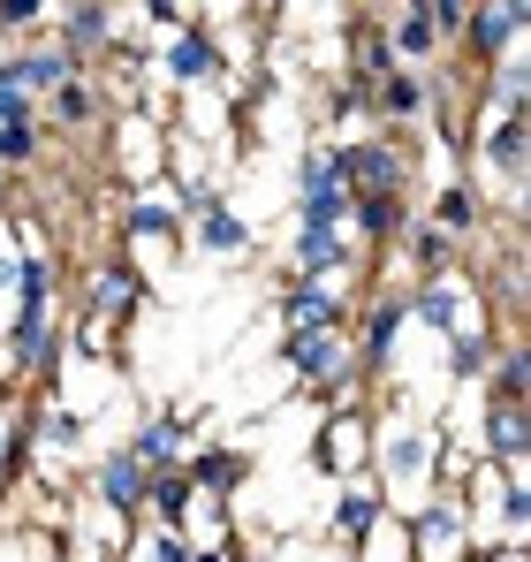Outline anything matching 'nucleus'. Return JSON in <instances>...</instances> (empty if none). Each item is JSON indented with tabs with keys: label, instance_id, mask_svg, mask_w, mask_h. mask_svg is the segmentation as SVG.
I'll list each match as a JSON object with an SVG mask.
<instances>
[{
	"label": "nucleus",
	"instance_id": "11",
	"mask_svg": "<svg viewBox=\"0 0 531 562\" xmlns=\"http://www.w3.org/2000/svg\"><path fill=\"white\" fill-rule=\"evenodd\" d=\"M524 15H531L524 0H471V15H463V38H455V46H463L478 69H494L501 54H517V46H524Z\"/></svg>",
	"mask_w": 531,
	"mask_h": 562
},
{
	"label": "nucleus",
	"instance_id": "10",
	"mask_svg": "<svg viewBox=\"0 0 531 562\" xmlns=\"http://www.w3.org/2000/svg\"><path fill=\"white\" fill-rule=\"evenodd\" d=\"M524 137H531V114H524V106H501V114L471 137V160L501 176L509 205H524Z\"/></svg>",
	"mask_w": 531,
	"mask_h": 562
},
{
	"label": "nucleus",
	"instance_id": "33",
	"mask_svg": "<svg viewBox=\"0 0 531 562\" xmlns=\"http://www.w3.org/2000/svg\"><path fill=\"white\" fill-rule=\"evenodd\" d=\"M46 114H54L61 130H84L91 114H99V85H84V69H77L61 92H46Z\"/></svg>",
	"mask_w": 531,
	"mask_h": 562
},
{
	"label": "nucleus",
	"instance_id": "34",
	"mask_svg": "<svg viewBox=\"0 0 531 562\" xmlns=\"http://www.w3.org/2000/svg\"><path fill=\"white\" fill-rule=\"evenodd\" d=\"M494 366V335L471 327V335H448V380H486Z\"/></svg>",
	"mask_w": 531,
	"mask_h": 562
},
{
	"label": "nucleus",
	"instance_id": "9",
	"mask_svg": "<svg viewBox=\"0 0 531 562\" xmlns=\"http://www.w3.org/2000/svg\"><path fill=\"white\" fill-rule=\"evenodd\" d=\"M289 267L296 274H364V244H350V228L335 221H289Z\"/></svg>",
	"mask_w": 531,
	"mask_h": 562
},
{
	"label": "nucleus",
	"instance_id": "41",
	"mask_svg": "<svg viewBox=\"0 0 531 562\" xmlns=\"http://www.w3.org/2000/svg\"><path fill=\"white\" fill-rule=\"evenodd\" d=\"M0 198H8V168H0Z\"/></svg>",
	"mask_w": 531,
	"mask_h": 562
},
{
	"label": "nucleus",
	"instance_id": "27",
	"mask_svg": "<svg viewBox=\"0 0 531 562\" xmlns=\"http://www.w3.org/2000/svg\"><path fill=\"white\" fill-rule=\"evenodd\" d=\"M433 228H448L455 244L463 236H478V221H486V190H471V183H433V213H426Z\"/></svg>",
	"mask_w": 531,
	"mask_h": 562
},
{
	"label": "nucleus",
	"instance_id": "6",
	"mask_svg": "<svg viewBox=\"0 0 531 562\" xmlns=\"http://www.w3.org/2000/svg\"><path fill=\"white\" fill-rule=\"evenodd\" d=\"M335 168H342L350 198H403L410 190V145H395V137H350V145H335Z\"/></svg>",
	"mask_w": 531,
	"mask_h": 562
},
{
	"label": "nucleus",
	"instance_id": "37",
	"mask_svg": "<svg viewBox=\"0 0 531 562\" xmlns=\"http://www.w3.org/2000/svg\"><path fill=\"white\" fill-rule=\"evenodd\" d=\"M46 15H54V0H0V31L8 38H31Z\"/></svg>",
	"mask_w": 531,
	"mask_h": 562
},
{
	"label": "nucleus",
	"instance_id": "38",
	"mask_svg": "<svg viewBox=\"0 0 531 562\" xmlns=\"http://www.w3.org/2000/svg\"><path fill=\"white\" fill-rule=\"evenodd\" d=\"M418 15L433 23V38H448V46H455V38H463V15H471V0H426Z\"/></svg>",
	"mask_w": 531,
	"mask_h": 562
},
{
	"label": "nucleus",
	"instance_id": "32",
	"mask_svg": "<svg viewBox=\"0 0 531 562\" xmlns=\"http://www.w3.org/2000/svg\"><path fill=\"white\" fill-rule=\"evenodd\" d=\"M387 54H395V61H410V69H426V61L441 54V38H433V23H426L418 8H403V15L387 23Z\"/></svg>",
	"mask_w": 531,
	"mask_h": 562
},
{
	"label": "nucleus",
	"instance_id": "40",
	"mask_svg": "<svg viewBox=\"0 0 531 562\" xmlns=\"http://www.w3.org/2000/svg\"><path fill=\"white\" fill-rule=\"evenodd\" d=\"M182 8H205V15H221V8H236V0H182Z\"/></svg>",
	"mask_w": 531,
	"mask_h": 562
},
{
	"label": "nucleus",
	"instance_id": "23",
	"mask_svg": "<svg viewBox=\"0 0 531 562\" xmlns=\"http://www.w3.org/2000/svg\"><path fill=\"white\" fill-rule=\"evenodd\" d=\"M524 449H531L524 403H486V418H478V457H486V464H524Z\"/></svg>",
	"mask_w": 531,
	"mask_h": 562
},
{
	"label": "nucleus",
	"instance_id": "16",
	"mask_svg": "<svg viewBox=\"0 0 531 562\" xmlns=\"http://www.w3.org/2000/svg\"><path fill=\"white\" fill-rule=\"evenodd\" d=\"M84 312L106 319V327H129V319L145 312V274H137L129 259H99V274H91V289H84Z\"/></svg>",
	"mask_w": 531,
	"mask_h": 562
},
{
	"label": "nucleus",
	"instance_id": "15",
	"mask_svg": "<svg viewBox=\"0 0 531 562\" xmlns=\"http://www.w3.org/2000/svg\"><path fill=\"white\" fill-rule=\"evenodd\" d=\"M182 471H190V486H197V494L236 502V494L251 486V449H228V441H190Z\"/></svg>",
	"mask_w": 531,
	"mask_h": 562
},
{
	"label": "nucleus",
	"instance_id": "19",
	"mask_svg": "<svg viewBox=\"0 0 531 562\" xmlns=\"http://www.w3.org/2000/svg\"><path fill=\"white\" fill-rule=\"evenodd\" d=\"M182 236H190V244H197L205 259H228V267H236V259H251V244H259V228H251V221H244V213H236L228 198H221L213 213L182 221Z\"/></svg>",
	"mask_w": 531,
	"mask_h": 562
},
{
	"label": "nucleus",
	"instance_id": "39",
	"mask_svg": "<svg viewBox=\"0 0 531 562\" xmlns=\"http://www.w3.org/2000/svg\"><path fill=\"white\" fill-rule=\"evenodd\" d=\"M137 8H145V23H152V31H176L182 15H190L182 0H137Z\"/></svg>",
	"mask_w": 531,
	"mask_h": 562
},
{
	"label": "nucleus",
	"instance_id": "29",
	"mask_svg": "<svg viewBox=\"0 0 531 562\" xmlns=\"http://www.w3.org/2000/svg\"><path fill=\"white\" fill-rule=\"evenodd\" d=\"M403 221H410L403 198H350V221H342V228H357V244H395Z\"/></svg>",
	"mask_w": 531,
	"mask_h": 562
},
{
	"label": "nucleus",
	"instance_id": "13",
	"mask_svg": "<svg viewBox=\"0 0 531 562\" xmlns=\"http://www.w3.org/2000/svg\"><path fill=\"white\" fill-rule=\"evenodd\" d=\"M319 471H327V479L372 471V411H364V403L327 411V426H319Z\"/></svg>",
	"mask_w": 531,
	"mask_h": 562
},
{
	"label": "nucleus",
	"instance_id": "26",
	"mask_svg": "<svg viewBox=\"0 0 531 562\" xmlns=\"http://www.w3.org/2000/svg\"><path fill=\"white\" fill-rule=\"evenodd\" d=\"M8 61H15L23 92L38 99V106H46V92H61V85H69L77 69H84V61H77L69 46H54V38H46V46H23V54H8Z\"/></svg>",
	"mask_w": 531,
	"mask_h": 562
},
{
	"label": "nucleus",
	"instance_id": "17",
	"mask_svg": "<svg viewBox=\"0 0 531 562\" xmlns=\"http://www.w3.org/2000/svg\"><path fill=\"white\" fill-rule=\"evenodd\" d=\"M190 441H197V418H190V411H152V418H137V434H129V449H137V464H145V471L182 464Z\"/></svg>",
	"mask_w": 531,
	"mask_h": 562
},
{
	"label": "nucleus",
	"instance_id": "28",
	"mask_svg": "<svg viewBox=\"0 0 531 562\" xmlns=\"http://www.w3.org/2000/svg\"><path fill=\"white\" fill-rule=\"evenodd\" d=\"M350 555L357 562H410V517H403V509H380L350 540Z\"/></svg>",
	"mask_w": 531,
	"mask_h": 562
},
{
	"label": "nucleus",
	"instance_id": "24",
	"mask_svg": "<svg viewBox=\"0 0 531 562\" xmlns=\"http://www.w3.org/2000/svg\"><path fill=\"white\" fill-rule=\"evenodd\" d=\"M145 517H152V525L190 532V517H197V486H190V471H182V464L145 471Z\"/></svg>",
	"mask_w": 531,
	"mask_h": 562
},
{
	"label": "nucleus",
	"instance_id": "12",
	"mask_svg": "<svg viewBox=\"0 0 531 562\" xmlns=\"http://www.w3.org/2000/svg\"><path fill=\"white\" fill-rule=\"evenodd\" d=\"M350 274H289V289L273 296L281 327H335V319H350Z\"/></svg>",
	"mask_w": 531,
	"mask_h": 562
},
{
	"label": "nucleus",
	"instance_id": "3",
	"mask_svg": "<svg viewBox=\"0 0 531 562\" xmlns=\"http://www.w3.org/2000/svg\"><path fill=\"white\" fill-rule=\"evenodd\" d=\"M410 517V562H463L478 555V525H471V509H463V494L455 486H433L418 509H403Z\"/></svg>",
	"mask_w": 531,
	"mask_h": 562
},
{
	"label": "nucleus",
	"instance_id": "7",
	"mask_svg": "<svg viewBox=\"0 0 531 562\" xmlns=\"http://www.w3.org/2000/svg\"><path fill=\"white\" fill-rule=\"evenodd\" d=\"M410 335V296L403 289H372L357 304V366L364 373H395V350Z\"/></svg>",
	"mask_w": 531,
	"mask_h": 562
},
{
	"label": "nucleus",
	"instance_id": "31",
	"mask_svg": "<svg viewBox=\"0 0 531 562\" xmlns=\"http://www.w3.org/2000/svg\"><path fill=\"white\" fill-rule=\"evenodd\" d=\"M478 387H486V403H524V387H531V350H524V342H501Z\"/></svg>",
	"mask_w": 531,
	"mask_h": 562
},
{
	"label": "nucleus",
	"instance_id": "20",
	"mask_svg": "<svg viewBox=\"0 0 531 562\" xmlns=\"http://www.w3.org/2000/svg\"><path fill=\"white\" fill-rule=\"evenodd\" d=\"M54 46H69L77 61L114 46V0H61V23H54Z\"/></svg>",
	"mask_w": 531,
	"mask_h": 562
},
{
	"label": "nucleus",
	"instance_id": "30",
	"mask_svg": "<svg viewBox=\"0 0 531 562\" xmlns=\"http://www.w3.org/2000/svg\"><path fill=\"white\" fill-rule=\"evenodd\" d=\"M455 251H463V244H455L448 228H433V221H418V213L403 221V259H410L418 274H441V267H455Z\"/></svg>",
	"mask_w": 531,
	"mask_h": 562
},
{
	"label": "nucleus",
	"instance_id": "42",
	"mask_svg": "<svg viewBox=\"0 0 531 562\" xmlns=\"http://www.w3.org/2000/svg\"><path fill=\"white\" fill-rule=\"evenodd\" d=\"M403 8H426V0H403Z\"/></svg>",
	"mask_w": 531,
	"mask_h": 562
},
{
	"label": "nucleus",
	"instance_id": "8",
	"mask_svg": "<svg viewBox=\"0 0 531 562\" xmlns=\"http://www.w3.org/2000/svg\"><path fill=\"white\" fill-rule=\"evenodd\" d=\"M289 221H350V190H342V168H335V145H304L296 153V205Z\"/></svg>",
	"mask_w": 531,
	"mask_h": 562
},
{
	"label": "nucleus",
	"instance_id": "14",
	"mask_svg": "<svg viewBox=\"0 0 531 562\" xmlns=\"http://www.w3.org/2000/svg\"><path fill=\"white\" fill-rule=\"evenodd\" d=\"M364 106L380 114V122H395V130H410V122H426L433 114V85H426V69H410V61H395L387 77H372V92Z\"/></svg>",
	"mask_w": 531,
	"mask_h": 562
},
{
	"label": "nucleus",
	"instance_id": "35",
	"mask_svg": "<svg viewBox=\"0 0 531 562\" xmlns=\"http://www.w3.org/2000/svg\"><path fill=\"white\" fill-rule=\"evenodd\" d=\"M129 562H190V532H176V525H152L145 540H129Z\"/></svg>",
	"mask_w": 531,
	"mask_h": 562
},
{
	"label": "nucleus",
	"instance_id": "2",
	"mask_svg": "<svg viewBox=\"0 0 531 562\" xmlns=\"http://www.w3.org/2000/svg\"><path fill=\"white\" fill-rule=\"evenodd\" d=\"M152 77H160L168 92H205V85H221V77H228L221 31L197 23V15H182L176 31H160V46H152Z\"/></svg>",
	"mask_w": 531,
	"mask_h": 562
},
{
	"label": "nucleus",
	"instance_id": "22",
	"mask_svg": "<svg viewBox=\"0 0 531 562\" xmlns=\"http://www.w3.org/2000/svg\"><path fill=\"white\" fill-rule=\"evenodd\" d=\"M84 434H91V418L77 411V403H61V395H46V403L23 418V441H38L46 457H77V449H84Z\"/></svg>",
	"mask_w": 531,
	"mask_h": 562
},
{
	"label": "nucleus",
	"instance_id": "18",
	"mask_svg": "<svg viewBox=\"0 0 531 562\" xmlns=\"http://www.w3.org/2000/svg\"><path fill=\"white\" fill-rule=\"evenodd\" d=\"M91 502H99L106 517H137V509H145V464H137L129 441H122L114 457H99V471H91Z\"/></svg>",
	"mask_w": 531,
	"mask_h": 562
},
{
	"label": "nucleus",
	"instance_id": "21",
	"mask_svg": "<svg viewBox=\"0 0 531 562\" xmlns=\"http://www.w3.org/2000/svg\"><path fill=\"white\" fill-rule=\"evenodd\" d=\"M387 509V494H380V479L372 471H357V479H335V509H327V532H335V548H350L357 532L372 525Z\"/></svg>",
	"mask_w": 531,
	"mask_h": 562
},
{
	"label": "nucleus",
	"instance_id": "1",
	"mask_svg": "<svg viewBox=\"0 0 531 562\" xmlns=\"http://www.w3.org/2000/svg\"><path fill=\"white\" fill-rule=\"evenodd\" d=\"M372 479L387 509H418L433 486H448V441L433 418H372Z\"/></svg>",
	"mask_w": 531,
	"mask_h": 562
},
{
	"label": "nucleus",
	"instance_id": "25",
	"mask_svg": "<svg viewBox=\"0 0 531 562\" xmlns=\"http://www.w3.org/2000/svg\"><path fill=\"white\" fill-rule=\"evenodd\" d=\"M122 244H182V213L176 198H145V190H129V205H122Z\"/></svg>",
	"mask_w": 531,
	"mask_h": 562
},
{
	"label": "nucleus",
	"instance_id": "5",
	"mask_svg": "<svg viewBox=\"0 0 531 562\" xmlns=\"http://www.w3.org/2000/svg\"><path fill=\"white\" fill-rule=\"evenodd\" d=\"M273 358H281V373L296 380V387H312V395H319V387L357 358L350 319H335V327H281V350H273Z\"/></svg>",
	"mask_w": 531,
	"mask_h": 562
},
{
	"label": "nucleus",
	"instance_id": "4",
	"mask_svg": "<svg viewBox=\"0 0 531 562\" xmlns=\"http://www.w3.org/2000/svg\"><path fill=\"white\" fill-rule=\"evenodd\" d=\"M403 296H410V327H433V335H471V327H486V289L463 281L455 267L418 274V289H403Z\"/></svg>",
	"mask_w": 531,
	"mask_h": 562
},
{
	"label": "nucleus",
	"instance_id": "36",
	"mask_svg": "<svg viewBox=\"0 0 531 562\" xmlns=\"http://www.w3.org/2000/svg\"><path fill=\"white\" fill-rule=\"evenodd\" d=\"M38 145H46V114H38V122H8V130H0V168L38 160Z\"/></svg>",
	"mask_w": 531,
	"mask_h": 562
}]
</instances>
